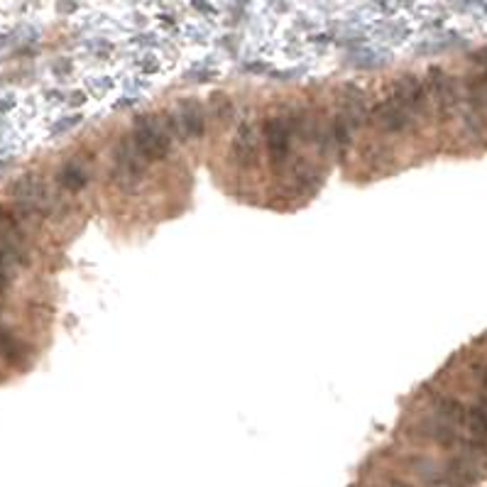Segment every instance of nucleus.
<instances>
[{
    "mask_svg": "<svg viewBox=\"0 0 487 487\" xmlns=\"http://www.w3.org/2000/svg\"><path fill=\"white\" fill-rule=\"evenodd\" d=\"M130 140H133L135 150L140 152L147 162H159L172 152L174 140L167 135L159 115H150V113H140L135 115L133 130H130Z\"/></svg>",
    "mask_w": 487,
    "mask_h": 487,
    "instance_id": "obj_1",
    "label": "nucleus"
},
{
    "mask_svg": "<svg viewBox=\"0 0 487 487\" xmlns=\"http://www.w3.org/2000/svg\"><path fill=\"white\" fill-rule=\"evenodd\" d=\"M0 355L12 365L23 363V358H25V346L17 341L12 333H8V330H3V328H0Z\"/></svg>",
    "mask_w": 487,
    "mask_h": 487,
    "instance_id": "obj_15",
    "label": "nucleus"
},
{
    "mask_svg": "<svg viewBox=\"0 0 487 487\" xmlns=\"http://www.w3.org/2000/svg\"><path fill=\"white\" fill-rule=\"evenodd\" d=\"M372 118H375L377 123H380V128L389 135L404 133V130L414 128V123H416L414 115H411L397 98H392V95H387V101H382L380 106H375Z\"/></svg>",
    "mask_w": 487,
    "mask_h": 487,
    "instance_id": "obj_7",
    "label": "nucleus"
},
{
    "mask_svg": "<svg viewBox=\"0 0 487 487\" xmlns=\"http://www.w3.org/2000/svg\"><path fill=\"white\" fill-rule=\"evenodd\" d=\"M172 113L174 120H177V128H179L181 140H199L201 137L206 125H203V111L199 108V103L181 101Z\"/></svg>",
    "mask_w": 487,
    "mask_h": 487,
    "instance_id": "obj_8",
    "label": "nucleus"
},
{
    "mask_svg": "<svg viewBox=\"0 0 487 487\" xmlns=\"http://www.w3.org/2000/svg\"><path fill=\"white\" fill-rule=\"evenodd\" d=\"M84 120V115H81V111H71L67 113V115H62V118L56 120L54 125H52V135H64L69 133V130H73L76 125Z\"/></svg>",
    "mask_w": 487,
    "mask_h": 487,
    "instance_id": "obj_16",
    "label": "nucleus"
},
{
    "mask_svg": "<svg viewBox=\"0 0 487 487\" xmlns=\"http://www.w3.org/2000/svg\"><path fill=\"white\" fill-rule=\"evenodd\" d=\"M426 89H429V98L433 103V113L441 123H448L458 115L460 108V89L458 81L453 76H448L441 67H431L429 69V76H426Z\"/></svg>",
    "mask_w": 487,
    "mask_h": 487,
    "instance_id": "obj_2",
    "label": "nucleus"
},
{
    "mask_svg": "<svg viewBox=\"0 0 487 487\" xmlns=\"http://www.w3.org/2000/svg\"><path fill=\"white\" fill-rule=\"evenodd\" d=\"M52 69H54L56 76H64V73L71 71V59H56V62L52 64Z\"/></svg>",
    "mask_w": 487,
    "mask_h": 487,
    "instance_id": "obj_22",
    "label": "nucleus"
},
{
    "mask_svg": "<svg viewBox=\"0 0 487 487\" xmlns=\"http://www.w3.org/2000/svg\"><path fill=\"white\" fill-rule=\"evenodd\" d=\"M145 162L147 159L135 150L133 140L123 137L118 142V147H115V152H113V181L123 186L125 191L135 189L145 177Z\"/></svg>",
    "mask_w": 487,
    "mask_h": 487,
    "instance_id": "obj_3",
    "label": "nucleus"
},
{
    "mask_svg": "<svg viewBox=\"0 0 487 487\" xmlns=\"http://www.w3.org/2000/svg\"><path fill=\"white\" fill-rule=\"evenodd\" d=\"M84 52L91 56V62L106 64L115 56V45L108 37H91V40L84 42Z\"/></svg>",
    "mask_w": 487,
    "mask_h": 487,
    "instance_id": "obj_13",
    "label": "nucleus"
},
{
    "mask_svg": "<svg viewBox=\"0 0 487 487\" xmlns=\"http://www.w3.org/2000/svg\"><path fill=\"white\" fill-rule=\"evenodd\" d=\"M12 196L30 213H49V191H47L45 181L34 174H27L17 181L15 189H12Z\"/></svg>",
    "mask_w": 487,
    "mask_h": 487,
    "instance_id": "obj_6",
    "label": "nucleus"
},
{
    "mask_svg": "<svg viewBox=\"0 0 487 487\" xmlns=\"http://www.w3.org/2000/svg\"><path fill=\"white\" fill-rule=\"evenodd\" d=\"M73 10H76L73 0H59V12H73Z\"/></svg>",
    "mask_w": 487,
    "mask_h": 487,
    "instance_id": "obj_25",
    "label": "nucleus"
},
{
    "mask_svg": "<svg viewBox=\"0 0 487 487\" xmlns=\"http://www.w3.org/2000/svg\"><path fill=\"white\" fill-rule=\"evenodd\" d=\"M8 284V252L0 250V289Z\"/></svg>",
    "mask_w": 487,
    "mask_h": 487,
    "instance_id": "obj_21",
    "label": "nucleus"
},
{
    "mask_svg": "<svg viewBox=\"0 0 487 487\" xmlns=\"http://www.w3.org/2000/svg\"><path fill=\"white\" fill-rule=\"evenodd\" d=\"M297 133V123L284 115H272L264 123V140H267V157L275 172H280L282 164L289 157L291 135Z\"/></svg>",
    "mask_w": 487,
    "mask_h": 487,
    "instance_id": "obj_4",
    "label": "nucleus"
},
{
    "mask_svg": "<svg viewBox=\"0 0 487 487\" xmlns=\"http://www.w3.org/2000/svg\"><path fill=\"white\" fill-rule=\"evenodd\" d=\"M12 216L10 213H5L3 208H0V233H5V230H12Z\"/></svg>",
    "mask_w": 487,
    "mask_h": 487,
    "instance_id": "obj_23",
    "label": "nucleus"
},
{
    "mask_svg": "<svg viewBox=\"0 0 487 487\" xmlns=\"http://www.w3.org/2000/svg\"><path fill=\"white\" fill-rule=\"evenodd\" d=\"M465 429H468V436L487 441V392L477 394V404L468 409Z\"/></svg>",
    "mask_w": 487,
    "mask_h": 487,
    "instance_id": "obj_12",
    "label": "nucleus"
},
{
    "mask_svg": "<svg viewBox=\"0 0 487 487\" xmlns=\"http://www.w3.org/2000/svg\"><path fill=\"white\" fill-rule=\"evenodd\" d=\"M411 433H414L416 438H421V441H431L441 448H455L460 441L458 426L448 424V421H443L441 416H436V414L426 416V419H421L419 424H414Z\"/></svg>",
    "mask_w": 487,
    "mask_h": 487,
    "instance_id": "obj_5",
    "label": "nucleus"
},
{
    "mask_svg": "<svg viewBox=\"0 0 487 487\" xmlns=\"http://www.w3.org/2000/svg\"><path fill=\"white\" fill-rule=\"evenodd\" d=\"M189 8H191V12H199V15L203 17V20H216L218 17V8H216V3L213 0H189Z\"/></svg>",
    "mask_w": 487,
    "mask_h": 487,
    "instance_id": "obj_18",
    "label": "nucleus"
},
{
    "mask_svg": "<svg viewBox=\"0 0 487 487\" xmlns=\"http://www.w3.org/2000/svg\"><path fill=\"white\" fill-rule=\"evenodd\" d=\"M233 155L242 167H255V155H258V140H255V128L250 123H242L238 128L236 140H233Z\"/></svg>",
    "mask_w": 487,
    "mask_h": 487,
    "instance_id": "obj_10",
    "label": "nucleus"
},
{
    "mask_svg": "<svg viewBox=\"0 0 487 487\" xmlns=\"http://www.w3.org/2000/svg\"><path fill=\"white\" fill-rule=\"evenodd\" d=\"M86 103H91V95L86 93L84 89H76L71 91V93H67V106L71 108V111H81Z\"/></svg>",
    "mask_w": 487,
    "mask_h": 487,
    "instance_id": "obj_20",
    "label": "nucleus"
},
{
    "mask_svg": "<svg viewBox=\"0 0 487 487\" xmlns=\"http://www.w3.org/2000/svg\"><path fill=\"white\" fill-rule=\"evenodd\" d=\"M387 487H411L409 482H404V480H389L387 482Z\"/></svg>",
    "mask_w": 487,
    "mask_h": 487,
    "instance_id": "obj_26",
    "label": "nucleus"
},
{
    "mask_svg": "<svg viewBox=\"0 0 487 487\" xmlns=\"http://www.w3.org/2000/svg\"><path fill=\"white\" fill-rule=\"evenodd\" d=\"M429 407L431 414L441 416L443 421L453 426H465V416H468V407L460 402L453 394H443V392H429Z\"/></svg>",
    "mask_w": 487,
    "mask_h": 487,
    "instance_id": "obj_9",
    "label": "nucleus"
},
{
    "mask_svg": "<svg viewBox=\"0 0 487 487\" xmlns=\"http://www.w3.org/2000/svg\"><path fill=\"white\" fill-rule=\"evenodd\" d=\"M142 98H137V95H128V93H118V98L115 101H111V108L113 111H133L135 106H140Z\"/></svg>",
    "mask_w": 487,
    "mask_h": 487,
    "instance_id": "obj_19",
    "label": "nucleus"
},
{
    "mask_svg": "<svg viewBox=\"0 0 487 487\" xmlns=\"http://www.w3.org/2000/svg\"><path fill=\"white\" fill-rule=\"evenodd\" d=\"M471 59H473V62H475V64H480L482 69H485V67H487V49H482V52H475V54H473Z\"/></svg>",
    "mask_w": 487,
    "mask_h": 487,
    "instance_id": "obj_24",
    "label": "nucleus"
},
{
    "mask_svg": "<svg viewBox=\"0 0 487 487\" xmlns=\"http://www.w3.org/2000/svg\"><path fill=\"white\" fill-rule=\"evenodd\" d=\"M84 91L91 95V101H101V98H108V95L118 93L120 91V76L111 71H98L91 73L84 79Z\"/></svg>",
    "mask_w": 487,
    "mask_h": 487,
    "instance_id": "obj_11",
    "label": "nucleus"
},
{
    "mask_svg": "<svg viewBox=\"0 0 487 487\" xmlns=\"http://www.w3.org/2000/svg\"><path fill=\"white\" fill-rule=\"evenodd\" d=\"M86 181H89V172L76 162H69L67 167L62 169V174H59V184L69 191H79Z\"/></svg>",
    "mask_w": 487,
    "mask_h": 487,
    "instance_id": "obj_14",
    "label": "nucleus"
},
{
    "mask_svg": "<svg viewBox=\"0 0 487 487\" xmlns=\"http://www.w3.org/2000/svg\"><path fill=\"white\" fill-rule=\"evenodd\" d=\"M213 76H218V69L211 67V64H208V62L196 64V67H191L189 71H186V79L199 81V84H206V81H211Z\"/></svg>",
    "mask_w": 487,
    "mask_h": 487,
    "instance_id": "obj_17",
    "label": "nucleus"
}]
</instances>
